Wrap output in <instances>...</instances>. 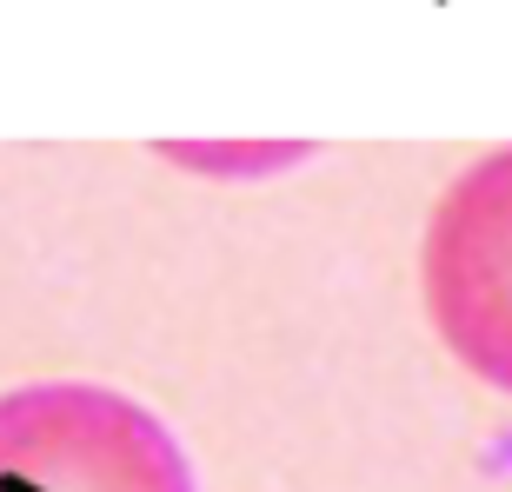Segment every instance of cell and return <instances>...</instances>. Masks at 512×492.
<instances>
[{
  "instance_id": "cell-1",
  "label": "cell",
  "mask_w": 512,
  "mask_h": 492,
  "mask_svg": "<svg viewBox=\"0 0 512 492\" xmlns=\"http://www.w3.org/2000/svg\"><path fill=\"white\" fill-rule=\"evenodd\" d=\"M0 492H200V479L140 399L94 379H40L0 393Z\"/></svg>"
},
{
  "instance_id": "cell-2",
  "label": "cell",
  "mask_w": 512,
  "mask_h": 492,
  "mask_svg": "<svg viewBox=\"0 0 512 492\" xmlns=\"http://www.w3.org/2000/svg\"><path fill=\"white\" fill-rule=\"evenodd\" d=\"M419 286L446 353L512 399V147L473 160L439 193Z\"/></svg>"
},
{
  "instance_id": "cell-3",
  "label": "cell",
  "mask_w": 512,
  "mask_h": 492,
  "mask_svg": "<svg viewBox=\"0 0 512 492\" xmlns=\"http://www.w3.org/2000/svg\"><path fill=\"white\" fill-rule=\"evenodd\" d=\"M313 147H227V140H213V147H160V160L173 167H193V173H213V180H253V173H280V167H300Z\"/></svg>"
}]
</instances>
